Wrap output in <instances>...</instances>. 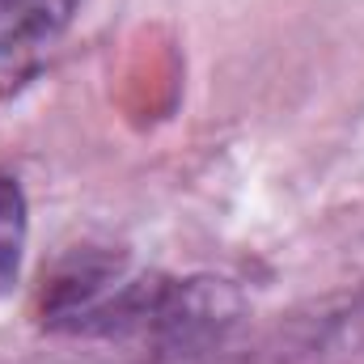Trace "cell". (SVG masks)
<instances>
[{"label": "cell", "instance_id": "6da1fadb", "mask_svg": "<svg viewBox=\"0 0 364 364\" xmlns=\"http://www.w3.org/2000/svg\"><path fill=\"white\" fill-rule=\"evenodd\" d=\"M26 191L17 186V178L0 174V296L13 292L17 275H21V255H26Z\"/></svg>", "mask_w": 364, "mask_h": 364}]
</instances>
